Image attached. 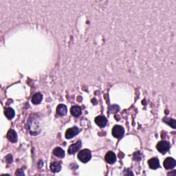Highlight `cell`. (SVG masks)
I'll list each match as a JSON object with an SVG mask.
<instances>
[{"label": "cell", "instance_id": "obj_12", "mask_svg": "<svg viewBox=\"0 0 176 176\" xmlns=\"http://www.w3.org/2000/svg\"><path fill=\"white\" fill-rule=\"evenodd\" d=\"M67 107L65 105L61 104L57 107V113L60 116H65L67 114Z\"/></svg>", "mask_w": 176, "mask_h": 176}, {"label": "cell", "instance_id": "obj_14", "mask_svg": "<svg viewBox=\"0 0 176 176\" xmlns=\"http://www.w3.org/2000/svg\"><path fill=\"white\" fill-rule=\"evenodd\" d=\"M70 112H71L72 116H74L75 117H78L81 114V108L78 106H73L70 109Z\"/></svg>", "mask_w": 176, "mask_h": 176}, {"label": "cell", "instance_id": "obj_6", "mask_svg": "<svg viewBox=\"0 0 176 176\" xmlns=\"http://www.w3.org/2000/svg\"><path fill=\"white\" fill-rule=\"evenodd\" d=\"M82 146V143L81 141H77L75 143L71 144L68 148V153L70 154H74L75 153L78 151L81 147Z\"/></svg>", "mask_w": 176, "mask_h": 176}, {"label": "cell", "instance_id": "obj_15", "mask_svg": "<svg viewBox=\"0 0 176 176\" xmlns=\"http://www.w3.org/2000/svg\"><path fill=\"white\" fill-rule=\"evenodd\" d=\"M4 114H5L6 118L10 120L13 119L14 117V114H15L13 109H12L11 107H8V108H6L5 111H4Z\"/></svg>", "mask_w": 176, "mask_h": 176}, {"label": "cell", "instance_id": "obj_18", "mask_svg": "<svg viewBox=\"0 0 176 176\" xmlns=\"http://www.w3.org/2000/svg\"><path fill=\"white\" fill-rule=\"evenodd\" d=\"M9 158L8 156L6 157V161H7L8 163H11L12 162V157L11 155H10V158Z\"/></svg>", "mask_w": 176, "mask_h": 176}, {"label": "cell", "instance_id": "obj_10", "mask_svg": "<svg viewBox=\"0 0 176 176\" xmlns=\"http://www.w3.org/2000/svg\"><path fill=\"white\" fill-rule=\"evenodd\" d=\"M149 166L152 169H157L160 167V162L157 158H153L148 161Z\"/></svg>", "mask_w": 176, "mask_h": 176}, {"label": "cell", "instance_id": "obj_5", "mask_svg": "<svg viewBox=\"0 0 176 176\" xmlns=\"http://www.w3.org/2000/svg\"><path fill=\"white\" fill-rule=\"evenodd\" d=\"M164 167L167 170L175 168L176 166V161L173 158H167L163 162Z\"/></svg>", "mask_w": 176, "mask_h": 176}, {"label": "cell", "instance_id": "obj_11", "mask_svg": "<svg viewBox=\"0 0 176 176\" xmlns=\"http://www.w3.org/2000/svg\"><path fill=\"white\" fill-rule=\"evenodd\" d=\"M50 168L53 173H58L61 170V165L59 162H53L50 164Z\"/></svg>", "mask_w": 176, "mask_h": 176}, {"label": "cell", "instance_id": "obj_3", "mask_svg": "<svg viewBox=\"0 0 176 176\" xmlns=\"http://www.w3.org/2000/svg\"><path fill=\"white\" fill-rule=\"evenodd\" d=\"M125 133V129L121 125H115L112 129V135L116 138H121Z\"/></svg>", "mask_w": 176, "mask_h": 176}, {"label": "cell", "instance_id": "obj_8", "mask_svg": "<svg viewBox=\"0 0 176 176\" xmlns=\"http://www.w3.org/2000/svg\"><path fill=\"white\" fill-rule=\"evenodd\" d=\"M105 159L109 164H114L116 161V156L113 152H108L105 155Z\"/></svg>", "mask_w": 176, "mask_h": 176}, {"label": "cell", "instance_id": "obj_1", "mask_svg": "<svg viewBox=\"0 0 176 176\" xmlns=\"http://www.w3.org/2000/svg\"><path fill=\"white\" fill-rule=\"evenodd\" d=\"M92 158V153L88 149H83L78 153V158L80 162L87 163L91 160Z\"/></svg>", "mask_w": 176, "mask_h": 176}, {"label": "cell", "instance_id": "obj_17", "mask_svg": "<svg viewBox=\"0 0 176 176\" xmlns=\"http://www.w3.org/2000/svg\"><path fill=\"white\" fill-rule=\"evenodd\" d=\"M164 122L168 124L169 125H170L171 127H173V129H175V120L172 119H164Z\"/></svg>", "mask_w": 176, "mask_h": 176}, {"label": "cell", "instance_id": "obj_16", "mask_svg": "<svg viewBox=\"0 0 176 176\" xmlns=\"http://www.w3.org/2000/svg\"><path fill=\"white\" fill-rule=\"evenodd\" d=\"M53 154L58 158H63L65 156V152L61 147H56L53 151Z\"/></svg>", "mask_w": 176, "mask_h": 176}, {"label": "cell", "instance_id": "obj_19", "mask_svg": "<svg viewBox=\"0 0 176 176\" xmlns=\"http://www.w3.org/2000/svg\"><path fill=\"white\" fill-rule=\"evenodd\" d=\"M16 175H24L22 170H19L17 172H16Z\"/></svg>", "mask_w": 176, "mask_h": 176}, {"label": "cell", "instance_id": "obj_4", "mask_svg": "<svg viewBox=\"0 0 176 176\" xmlns=\"http://www.w3.org/2000/svg\"><path fill=\"white\" fill-rule=\"evenodd\" d=\"M78 133H79V129L77 127H73L67 129V131H65V136L67 139H70V138H72L77 135Z\"/></svg>", "mask_w": 176, "mask_h": 176}, {"label": "cell", "instance_id": "obj_7", "mask_svg": "<svg viewBox=\"0 0 176 176\" xmlns=\"http://www.w3.org/2000/svg\"><path fill=\"white\" fill-rule=\"evenodd\" d=\"M95 123L100 127H105L107 125V120L103 116H98L95 119Z\"/></svg>", "mask_w": 176, "mask_h": 176}, {"label": "cell", "instance_id": "obj_13", "mask_svg": "<svg viewBox=\"0 0 176 176\" xmlns=\"http://www.w3.org/2000/svg\"><path fill=\"white\" fill-rule=\"evenodd\" d=\"M43 96L40 93H36L32 97V103L34 105H37L42 101Z\"/></svg>", "mask_w": 176, "mask_h": 176}, {"label": "cell", "instance_id": "obj_9", "mask_svg": "<svg viewBox=\"0 0 176 176\" xmlns=\"http://www.w3.org/2000/svg\"><path fill=\"white\" fill-rule=\"evenodd\" d=\"M7 138L10 142L15 143L17 141V134L13 129H10L7 134Z\"/></svg>", "mask_w": 176, "mask_h": 176}, {"label": "cell", "instance_id": "obj_2", "mask_svg": "<svg viewBox=\"0 0 176 176\" xmlns=\"http://www.w3.org/2000/svg\"><path fill=\"white\" fill-rule=\"evenodd\" d=\"M158 150L162 154H165L167 153L170 149V144L169 142L165 141V140H162L159 142L156 146Z\"/></svg>", "mask_w": 176, "mask_h": 176}]
</instances>
